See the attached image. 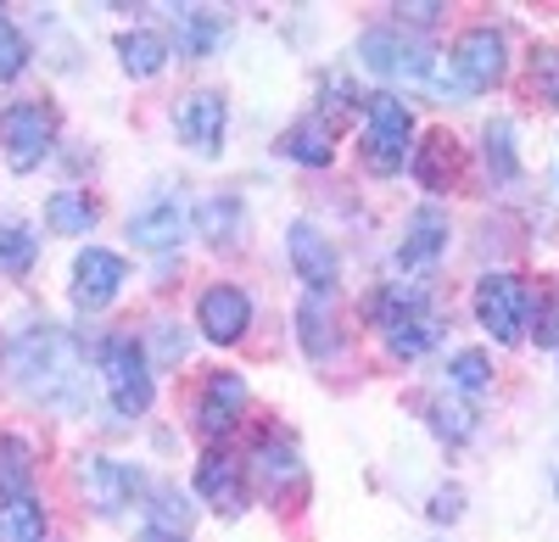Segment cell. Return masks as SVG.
<instances>
[{
	"label": "cell",
	"mask_w": 559,
	"mask_h": 542,
	"mask_svg": "<svg viewBox=\"0 0 559 542\" xmlns=\"http://www.w3.org/2000/svg\"><path fill=\"white\" fill-rule=\"evenodd\" d=\"M0 370L39 409L84 414V402H90V347L62 325L12 330L7 347H0Z\"/></svg>",
	"instance_id": "obj_1"
},
{
	"label": "cell",
	"mask_w": 559,
	"mask_h": 542,
	"mask_svg": "<svg viewBox=\"0 0 559 542\" xmlns=\"http://www.w3.org/2000/svg\"><path fill=\"white\" fill-rule=\"evenodd\" d=\"M503 68H509V45H503V34L492 23H481V28H464L453 39V51L437 68L431 89L437 96H453V101L459 96H481V89H492L503 79Z\"/></svg>",
	"instance_id": "obj_2"
},
{
	"label": "cell",
	"mask_w": 559,
	"mask_h": 542,
	"mask_svg": "<svg viewBox=\"0 0 559 542\" xmlns=\"http://www.w3.org/2000/svg\"><path fill=\"white\" fill-rule=\"evenodd\" d=\"M96 375H102V386H107L118 414L140 420L152 409V392H157L152 386V358H146V347H140L134 336H107L96 347Z\"/></svg>",
	"instance_id": "obj_3"
},
{
	"label": "cell",
	"mask_w": 559,
	"mask_h": 542,
	"mask_svg": "<svg viewBox=\"0 0 559 542\" xmlns=\"http://www.w3.org/2000/svg\"><path fill=\"white\" fill-rule=\"evenodd\" d=\"M414 118L392 89L364 96V162L376 173H397L403 162H414Z\"/></svg>",
	"instance_id": "obj_4"
},
{
	"label": "cell",
	"mask_w": 559,
	"mask_h": 542,
	"mask_svg": "<svg viewBox=\"0 0 559 542\" xmlns=\"http://www.w3.org/2000/svg\"><path fill=\"white\" fill-rule=\"evenodd\" d=\"M358 62L381 79H403V84H431L437 79V57L426 51V39H414L397 28H364L358 34Z\"/></svg>",
	"instance_id": "obj_5"
},
{
	"label": "cell",
	"mask_w": 559,
	"mask_h": 542,
	"mask_svg": "<svg viewBox=\"0 0 559 542\" xmlns=\"http://www.w3.org/2000/svg\"><path fill=\"white\" fill-rule=\"evenodd\" d=\"M532 286L521 280V275H481L476 280V320H481V330L492 336V341H503V347H515L521 336H526V325H532Z\"/></svg>",
	"instance_id": "obj_6"
},
{
	"label": "cell",
	"mask_w": 559,
	"mask_h": 542,
	"mask_svg": "<svg viewBox=\"0 0 559 542\" xmlns=\"http://www.w3.org/2000/svg\"><path fill=\"white\" fill-rule=\"evenodd\" d=\"M73 481H79V492H84V504L96 509V515H107V520H118V515L140 498V492H146V475H140L134 465L107 459V454H84L79 470H73Z\"/></svg>",
	"instance_id": "obj_7"
},
{
	"label": "cell",
	"mask_w": 559,
	"mask_h": 542,
	"mask_svg": "<svg viewBox=\"0 0 559 542\" xmlns=\"http://www.w3.org/2000/svg\"><path fill=\"white\" fill-rule=\"evenodd\" d=\"M0 134H7V162L17 173L39 168L51 157V141H57V112L45 101H12L7 118H0Z\"/></svg>",
	"instance_id": "obj_8"
},
{
	"label": "cell",
	"mask_w": 559,
	"mask_h": 542,
	"mask_svg": "<svg viewBox=\"0 0 559 542\" xmlns=\"http://www.w3.org/2000/svg\"><path fill=\"white\" fill-rule=\"evenodd\" d=\"M123 280H129V263H123L118 252H107V246H84V252L73 257V308L102 313V308L123 291Z\"/></svg>",
	"instance_id": "obj_9"
},
{
	"label": "cell",
	"mask_w": 559,
	"mask_h": 542,
	"mask_svg": "<svg viewBox=\"0 0 559 542\" xmlns=\"http://www.w3.org/2000/svg\"><path fill=\"white\" fill-rule=\"evenodd\" d=\"M174 129H179V141L191 146L197 157H218L224 152V129H229L224 96H213V89H191V96L174 107Z\"/></svg>",
	"instance_id": "obj_10"
},
{
	"label": "cell",
	"mask_w": 559,
	"mask_h": 542,
	"mask_svg": "<svg viewBox=\"0 0 559 542\" xmlns=\"http://www.w3.org/2000/svg\"><path fill=\"white\" fill-rule=\"evenodd\" d=\"M191 224H197V213L185 207V196H152L146 207H134L129 241H134L140 252H174Z\"/></svg>",
	"instance_id": "obj_11"
},
{
	"label": "cell",
	"mask_w": 559,
	"mask_h": 542,
	"mask_svg": "<svg viewBox=\"0 0 559 542\" xmlns=\"http://www.w3.org/2000/svg\"><path fill=\"white\" fill-rule=\"evenodd\" d=\"M286 252H292V268L308 280V291H319V297H331V291H336L342 257H336V246L324 241L308 218H297L292 230H286Z\"/></svg>",
	"instance_id": "obj_12"
},
{
	"label": "cell",
	"mask_w": 559,
	"mask_h": 542,
	"mask_svg": "<svg viewBox=\"0 0 559 542\" xmlns=\"http://www.w3.org/2000/svg\"><path fill=\"white\" fill-rule=\"evenodd\" d=\"M197 325H202L207 341L236 347L247 336V325H252V297L241 286H207L202 302H197Z\"/></svg>",
	"instance_id": "obj_13"
},
{
	"label": "cell",
	"mask_w": 559,
	"mask_h": 542,
	"mask_svg": "<svg viewBox=\"0 0 559 542\" xmlns=\"http://www.w3.org/2000/svg\"><path fill=\"white\" fill-rule=\"evenodd\" d=\"M241 414H247V381H241L236 370L207 375L202 402H197V431L218 442V436H229V431L241 425Z\"/></svg>",
	"instance_id": "obj_14"
},
{
	"label": "cell",
	"mask_w": 559,
	"mask_h": 542,
	"mask_svg": "<svg viewBox=\"0 0 559 542\" xmlns=\"http://www.w3.org/2000/svg\"><path fill=\"white\" fill-rule=\"evenodd\" d=\"M197 492L213 504V509H224V515H241L247 509V459H236V454H202V465H197Z\"/></svg>",
	"instance_id": "obj_15"
},
{
	"label": "cell",
	"mask_w": 559,
	"mask_h": 542,
	"mask_svg": "<svg viewBox=\"0 0 559 542\" xmlns=\"http://www.w3.org/2000/svg\"><path fill=\"white\" fill-rule=\"evenodd\" d=\"M442 252H448V213L442 207H419L408 218V236L397 246V263L403 268H431Z\"/></svg>",
	"instance_id": "obj_16"
},
{
	"label": "cell",
	"mask_w": 559,
	"mask_h": 542,
	"mask_svg": "<svg viewBox=\"0 0 559 542\" xmlns=\"http://www.w3.org/2000/svg\"><path fill=\"white\" fill-rule=\"evenodd\" d=\"M297 336H302V352L319 358V364H331L342 352V330H336V313H331V297L308 291L302 308H297Z\"/></svg>",
	"instance_id": "obj_17"
},
{
	"label": "cell",
	"mask_w": 559,
	"mask_h": 542,
	"mask_svg": "<svg viewBox=\"0 0 559 542\" xmlns=\"http://www.w3.org/2000/svg\"><path fill=\"white\" fill-rule=\"evenodd\" d=\"M247 470H252L269 492H280V486L302 481V454H297V442H292V436H258Z\"/></svg>",
	"instance_id": "obj_18"
},
{
	"label": "cell",
	"mask_w": 559,
	"mask_h": 542,
	"mask_svg": "<svg viewBox=\"0 0 559 542\" xmlns=\"http://www.w3.org/2000/svg\"><path fill=\"white\" fill-rule=\"evenodd\" d=\"M224 34H229V23L213 12V7H179L174 12V39H179V57H213L218 45H224Z\"/></svg>",
	"instance_id": "obj_19"
},
{
	"label": "cell",
	"mask_w": 559,
	"mask_h": 542,
	"mask_svg": "<svg viewBox=\"0 0 559 542\" xmlns=\"http://www.w3.org/2000/svg\"><path fill=\"white\" fill-rule=\"evenodd\" d=\"M280 152H286L292 162H302V168H331L336 134H331L324 118H302V123H292L286 134H280Z\"/></svg>",
	"instance_id": "obj_20"
},
{
	"label": "cell",
	"mask_w": 559,
	"mask_h": 542,
	"mask_svg": "<svg viewBox=\"0 0 559 542\" xmlns=\"http://www.w3.org/2000/svg\"><path fill=\"white\" fill-rule=\"evenodd\" d=\"M34 447L23 436H0V504H12V498H34Z\"/></svg>",
	"instance_id": "obj_21"
},
{
	"label": "cell",
	"mask_w": 559,
	"mask_h": 542,
	"mask_svg": "<svg viewBox=\"0 0 559 542\" xmlns=\"http://www.w3.org/2000/svg\"><path fill=\"white\" fill-rule=\"evenodd\" d=\"M118 62L129 79H157L163 62H168V39L152 34V28H134V34H118Z\"/></svg>",
	"instance_id": "obj_22"
},
{
	"label": "cell",
	"mask_w": 559,
	"mask_h": 542,
	"mask_svg": "<svg viewBox=\"0 0 559 542\" xmlns=\"http://www.w3.org/2000/svg\"><path fill=\"white\" fill-rule=\"evenodd\" d=\"M197 230L213 241V246H236L241 236H247V207H241V196H207L202 207H197Z\"/></svg>",
	"instance_id": "obj_23"
},
{
	"label": "cell",
	"mask_w": 559,
	"mask_h": 542,
	"mask_svg": "<svg viewBox=\"0 0 559 542\" xmlns=\"http://www.w3.org/2000/svg\"><path fill=\"white\" fill-rule=\"evenodd\" d=\"M96 202H90L84 191H57L51 202H45V224H51V236H90L96 230Z\"/></svg>",
	"instance_id": "obj_24"
},
{
	"label": "cell",
	"mask_w": 559,
	"mask_h": 542,
	"mask_svg": "<svg viewBox=\"0 0 559 542\" xmlns=\"http://www.w3.org/2000/svg\"><path fill=\"white\" fill-rule=\"evenodd\" d=\"M34 257H39V236L23 218H0V268L7 275H28Z\"/></svg>",
	"instance_id": "obj_25"
},
{
	"label": "cell",
	"mask_w": 559,
	"mask_h": 542,
	"mask_svg": "<svg viewBox=\"0 0 559 542\" xmlns=\"http://www.w3.org/2000/svg\"><path fill=\"white\" fill-rule=\"evenodd\" d=\"M0 542H45V504L39 498L0 504Z\"/></svg>",
	"instance_id": "obj_26"
},
{
	"label": "cell",
	"mask_w": 559,
	"mask_h": 542,
	"mask_svg": "<svg viewBox=\"0 0 559 542\" xmlns=\"http://www.w3.org/2000/svg\"><path fill=\"white\" fill-rule=\"evenodd\" d=\"M414 173L426 179V191H448V179H453V141H448V134H431V141L419 146Z\"/></svg>",
	"instance_id": "obj_27"
},
{
	"label": "cell",
	"mask_w": 559,
	"mask_h": 542,
	"mask_svg": "<svg viewBox=\"0 0 559 542\" xmlns=\"http://www.w3.org/2000/svg\"><path fill=\"white\" fill-rule=\"evenodd\" d=\"M487 168H492V179H515L521 173V157H515V123L509 118H498V123H487Z\"/></svg>",
	"instance_id": "obj_28"
},
{
	"label": "cell",
	"mask_w": 559,
	"mask_h": 542,
	"mask_svg": "<svg viewBox=\"0 0 559 542\" xmlns=\"http://www.w3.org/2000/svg\"><path fill=\"white\" fill-rule=\"evenodd\" d=\"M448 381H453L459 392H481V386H492L487 352H453V358H448Z\"/></svg>",
	"instance_id": "obj_29"
},
{
	"label": "cell",
	"mask_w": 559,
	"mask_h": 542,
	"mask_svg": "<svg viewBox=\"0 0 559 542\" xmlns=\"http://www.w3.org/2000/svg\"><path fill=\"white\" fill-rule=\"evenodd\" d=\"M28 68V39L17 34V23L0 12V84H12Z\"/></svg>",
	"instance_id": "obj_30"
},
{
	"label": "cell",
	"mask_w": 559,
	"mask_h": 542,
	"mask_svg": "<svg viewBox=\"0 0 559 542\" xmlns=\"http://www.w3.org/2000/svg\"><path fill=\"white\" fill-rule=\"evenodd\" d=\"M152 498H157V504H152V526H157V531H179V537H185V526H191V504H185L174 486H157Z\"/></svg>",
	"instance_id": "obj_31"
},
{
	"label": "cell",
	"mask_w": 559,
	"mask_h": 542,
	"mask_svg": "<svg viewBox=\"0 0 559 542\" xmlns=\"http://www.w3.org/2000/svg\"><path fill=\"white\" fill-rule=\"evenodd\" d=\"M431 425L442 431V436H453V442H464L476 431V420H471V409L464 402H431Z\"/></svg>",
	"instance_id": "obj_32"
},
{
	"label": "cell",
	"mask_w": 559,
	"mask_h": 542,
	"mask_svg": "<svg viewBox=\"0 0 559 542\" xmlns=\"http://www.w3.org/2000/svg\"><path fill=\"white\" fill-rule=\"evenodd\" d=\"M532 89L548 107H559V51H537L532 57Z\"/></svg>",
	"instance_id": "obj_33"
},
{
	"label": "cell",
	"mask_w": 559,
	"mask_h": 542,
	"mask_svg": "<svg viewBox=\"0 0 559 542\" xmlns=\"http://www.w3.org/2000/svg\"><path fill=\"white\" fill-rule=\"evenodd\" d=\"M185 352H191V336L174 330V325L163 320V325H157V341H152V358H157V364H179Z\"/></svg>",
	"instance_id": "obj_34"
},
{
	"label": "cell",
	"mask_w": 559,
	"mask_h": 542,
	"mask_svg": "<svg viewBox=\"0 0 559 542\" xmlns=\"http://www.w3.org/2000/svg\"><path fill=\"white\" fill-rule=\"evenodd\" d=\"M532 313H537V325H532V330H537V347H559V291L543 297Z\"/></svg>",
	"instance_id": "obj_35"
},
{
	"label": "cell",
	"mask_w": 559,
	"mask_h": 542,
	"mask_svg": "<svg viewBox=\"0 0 559 542\" xmlns=\"http://www.w3.org/2000/svg\"><path fill=\"white\" fill-rule=\"evenodd\" d=\"M397 12V23H414V28H431L448 7H437V0H408V7H392Z\"/></svg>",
	"instance_id": "obj_36"
},
{
	"label": "cell",
	"mask_w": 559,
	"mask_h": 542,
	"mask_svg": "<svg viewBox=\"0 0 559 542\" xmlns=\"http://www.w3.org/2000/svg\"><path fill=\"white\" fill-rule=\"evenodd\" d=\"M459 509H464V492L459 486H442L437 498H431V520H459Z\"/></svg>",
	"instance_id": "obj_37"
},
{
	"label": "cell",
	"mask_w": 559,
	"mask_h": 542,
	"mask_svg": "<svg viewBox=\"0 0 559 542\" xmlns=\"http://www.w3.org/2000/svg\"><path fill=\"white\" fill-rule=\"evenodd\" d=\"M140 542H185L179 531H157V526H146V537H140Z\"/></svg>",
	"instance_id": "obj_38"
}]
</instances>
